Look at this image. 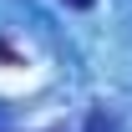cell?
I'll use <instances>...</instances> for the list:
<instances>
[{
    "mask_svg": "<svg viewBox=\"0 0 132 132\" xmlns=\"http://www.w3.org/2000/svg\"><path fill=\"white\" fill-rule=\"evenodd\" d=\"M86 132H127V127H122V117H117L112 107H92V117H86Z\"/></svg>",
    "mask_w": 132,
    "mask_h": 132,
    "instance_id": "1",
    "label": "cell"
},
{
    "mask_svg": "<svg viewBox=\"0 0 132 132\" xmlns=\"http://www.w3.org/2000/svg\"><path fill=\"white\" fill-rule=\"evenodd\" d=\"M61 5H71V10H92L97 0H61Z\"/></svg>",
    "mask_w": 132,
    "mask_h": 132,
    "instance_id": "2",
    "label": "cell"
}]
</instances>
